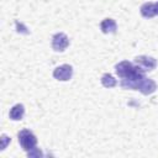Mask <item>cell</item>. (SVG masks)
I'll return each instance as SVG.
<instances>
[{"label":"cell","mask_w":158,"mask_h":158,"mask_svg":"<svg viewBox=\"0 0 158 158\" xmlns=\"http://www.w3.org/2000/svg\"><path fill=\"white\" fill-rule=\"evenodd\" d=\"M116 74L121 78L120 85L123 89L138 90L144 95L153 94L157 90V84L154 80L144 75V70L138 65L135 67L128 60H122L115 67Z\"/></svg>","instance_id":"cell-1"},{"label":"cell","mask_w":158,"mask_h":158,"mask_svg":"<svg viewBox=\"0 0 158 158\" xmlns=\"http://www.w3.org/2000/svg\"><path fill=\"white\" fill-rule=\"evenodd\" d=\"M19 143L22 147L23 151H31L36 147L37 144V138L36 136L27 128H23L19 132Z\"/></svg>","instance_id":"cell-2"},{"label":"cell","mask_w":158,"mask_h":158,"mask_svg":"<svg viewBox=\"0 0 158 158\" xmlns=\"http://www.w3.org/2000/svg\"><path fill=\"white\" fill-rule=\"evenodd\" d=\"M69 46V38L65 33L58 32L52 37V48L56 52H63Z\"/></svg>","instance_id":"cell-3"},{"label":"cell","mask_w":158,"mask_h":158,"mask_svg":"<svg viewBox=\"0 0 158 158\" xmlns=\"http://www.w3.org/2000/svg\"><path fill=\"white\" fill-rule=\"evenodd\" d=\"M73 75V67L69 65V64H62L59 67H57L54 70H53V77L54 79L57 80H60V81H67L72 78Z\"/></svg>","instance_id":"cell-4"},{"label":"cell","mask_w":158,"mask_h":158,"mask_svg":"<svg viewBox=\"0 0 158 158\" xmlns=\"http://www.w3.org/2000/svg\"><path fill=\"white\" fill-rule=\"evenodd\" d=\"M135 62H136V64H137L141 69H143L144 72H147V70H153V69L157 67V60H156V58L149 57V56H138V57L135 58Z\"/></svg>","instance_id":"cell-5"},{"label":"cell","mask_w":158,"mask_h":158,"mask_svg":"<svg viewBox=\"0 0 158 158\" xmlns=\"http://www.w3.org/2000/svg\"><path fill=\"white\" fill-rule=\"evenodd\" d=\"M139 11L144 19H151L153 16H157L158 15V1L157 2H144L141 6Z\"/></svg>","instance_id":"cell-6"},{"label":"cell","mask_w":158,"mask_h":158,"mask_svg":"<svg viewBox=\"0 0 158 158\" xmlns=\"http://www.w3.org/2000/svg\"><path fill=\"white\" fill-rule=\"evenodd\" d=\"M100 28L104 33H115L117 30V25L112 19H104L100 23Z\"/></svg>","instance_id":"cell-7"},{"label":"cell","mask_w":158,"mask_h":158,"mask_svg":"<svg viewBox=\"0 0 158 158\" xmlns=\"http://www.w3.org/2000/svg\"><path fill=\"white\" fill-rule=\"evenodd\" d=\"M23 115H25V107H23L22 104H16V105H14V106L11 107L10 112H9L10 118L14 120V121L21 120V118L23 117Z\"/></svg>","instance_id":"cell-8"},{"label":"cell","mask_w":158,"mask_h":158,"mask_svg":"<svg viewBox=\"0 0 158 158\" xmlns=\"http://www.w3.org/2000/svg\"><path fill=\"white\" fill-rule=\"evenodd\" d=\"M101 84H102L105 88H114V86L117 85V81H116V79H115L111 74L105 73V74L101 77Z\"/></svg>","instance_id":"cell-9"},{"label":"cell","mask_w":158,"mask_h":158,"mask_svg":"<svg viewBox=\"0 0 158 158\" xmlns=\"http://www.w3.org/2000/svg\"><path fill=\"white\" fill-rule=\"evenodd\" d=\"M9 142H10V137H7L6 135H1V149H5Z\"/></svg>","instance_id":"cell-10"},{"label":"cell","mask_w":158,"mask_h":158,"mask_svg":"<svg viewBox=\"0 0 158 158\" xmlns=\"http://www.w3.org/2000/svg\"><path fill=\"white\" fill-rule=\"evenodd\" d=\"M28 157H40V156H42V153H41V151L38 149V148H33V149H31V151H28Z\"/></svg>","instance_id":"cell-11"},{"label":"cell","mask_w":158,"mask_h":158,"mask_svg":"<svg viewBox=\"0 0 158 158\" xmlns=\"http://www.w3.org/2000/svg\"><path fill=\"white\" fill-rule=\"evenodd\" d=\"M15 25H16V28H17V32H21V33H28V31H26L27 28L22 25V23H20L19 21H16L15 22Z\"/></svg>","instance_id":"cell-12"}]
</instances>
